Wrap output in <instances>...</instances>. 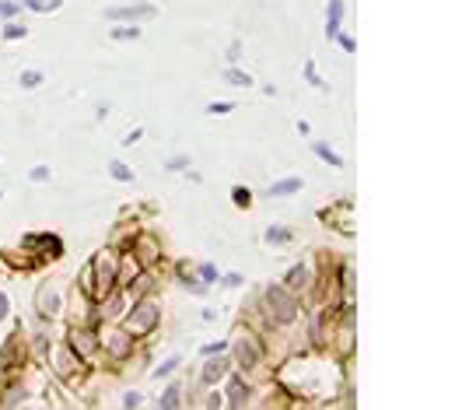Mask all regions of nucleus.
I'll use <instances>...</instances> for the list:
<instances>
[{"label": "nucleus", "instance_id": "f257e3e1", "mask_svg": "<svg viewBox=\"0 0 455 410\" xmlns=\"http://www.w3.org/2000/svg\"><path fill=\"white\" fill-rule=\"evenodd\" d=\"M266 302H270V309H277V323H291L294 319V302L287 298L284 287H270L266 291Z\"/></svg>", "mask_w": 455, "mask_h": 410}, {"label": "nucleus", "instance_id": "f03ea898", "mask_svg": "<svg viewBox=\"0 0 455 410\" xmlns=\"http://www.w3.org/2000/svg\"><path fill=\"white\" fill-rule=\"evenodd\" d=\"M154 319H158V305H154V302H144L137 312L130 315V330H126V333H147L154 326Z\"/></svg>", "mask_w": 455, "mask_h": 410}, {"label": "nucleus", "instance_id": "7ed1b4c3", "mask_svg": "<svg viewBox=\"0 0 455 410\" xmlns=\"http://www.w3.org/2000/svg\"><path fill=\"white\" fill-rule=\"evenodd\" d=\"M154 7L151 4H137V7H112V11H105V18L109 21H119V18H151Z\"/></svg>", "mask_w": 455, "mask_h": 410}, {"label": "nucleus", "instance_id": "20e7f679", "mask_svg": "<svg viewBox=\"0 0 455 410\" xmlns=\"http://www.w3.org/2000/svg\"><path fill=\"white\" fill-rule=\"evenodd\" d=\"M294 189H301V179H280V183L270 186V196H287V193H294Z\"/></svg>", "mask_w": 455, "mask_h": 410}, {"label": "nucleus", "instance_id": "39448f33", "mask_svg": "<svg viewBox=\"0 0 455 410\" xmlns=\"http://www.w3.org/2000/svg\"><path fill=\"white\" fill-rule=\"evenodd\" d=\"M340 11H343V4H340V0H333V4H329V25H326V35H329V39H336V35H340V32H336Z\"/></svg>", "mask_w": 455, "mask_h": 410}, {"label": "nucleus", "instance_id": "423d86ee", "mask_svg": "<svg viewBox=\"0 0 455 410\" xmlns=\"http://www.w3.org/2000/svg\"><path fill=\"white\" fill-rule=\"evenodd\" d=\"M56 309H60V305H56V295H53V291H39V312H56Z\"/></svg>", "mask_w": 455, "mask_h": 410}, {"label": "nucleus", "instance_id": "0eeeda50", "mask_svg": "<svg viewBox=\"0 0 455 410\" xmlns=\"http://www.w3.org/2000/svg\"><path fill=\"white\" fill-rule=\"evenodd\" d=\"M70 344H74V347H81V354H91V350H95V340H91L88 333H77V330L70 333Z\"/></svg>", "mask_w": 455, "mask_h": 410}, {"label": "nucleus", "instance_id": "6e6552de", "mask_svg": "<svg viewBox=\"0 0 455 410\" xmlns=\"http://www.w3.org/2000/svg\"><path fill=\"white\" fill-rule=\"evenodd\" d=\"M245 396H249L245 382H242V378H231V403H235V407H242V403H245Z\"/></svg>", "mask_w": 455, "mask_h": 410}, {"label": "nucleus", "instance_id": "1a4fd4ad", "mask_svg": "<svg viewBox=\"0 0 455 410\" xmlns=\"http://www.w3.org/2000/svg\"><path fill=\"white\" fill-rule=\"evenodd\" d=\"M235 350H238V361H242V365H252V361H256V347H249V344H238V347H235Z\"/></svg>", "mask_w": 455, "mask_h": 410}, {"label": "nucleus", "instance_id": "9d476101", "mask_svg": "<svg viewBox=\"0 0 455 410\" xmlns=\"http://www.w3.org/2000/svg\"><path fill=\"white\" fill-rule=\"evenodd\" d=\"M109 172H112L116 179H123V183H130V179H133V172H130L126 165H119V161H112V165H109Z\"/></svg>", "mask_w": 455, "mask_h": 410}, {"label": "nucleus", "instance_id": "9b49d317", "mask_svg": "<svg viewBox=\"0 0 455 410\" xmlns=\"http://www.w3.org/2000/svg\"><path fill=\"white\" fill-rule=\"evenodd\" d=\"M32 11H56L60 7V0H28Z\"/></svg>", "mask_w": 455, "mask_h": 410}, {"label": "nucleus", "instance_id": "f8f14e48", "mask_svg": "<svg viewBox=\"0 0 455 410\" xmlns=\"http://www.w3.org/2000/svg\"><path fill=\"white\" fill-rule=\"evenodd\" d=\"M315 151H319V155L326 158V161H329V165H336V168H340V165H343V161H340V155H333V151H329V148H326V144H315Z\"/></svg>", "mask_w": 455, "mask_h": 410}, {"label": "nucleus", "instance_id": "ddd939ff", "mask_svg": "<svg viewBox=\"0 0 455 410\" xmlns=\"http://www.w3.org/2000/svg\"><path fill=\"white\" fill-rule=\"evenodd\" d=\"M266 239H270V242H287V239H291V231H287V228H270V231H266Z\"/></svg>", "mask_w": 455, "mask_h": 410}, {"label": "nucleus", "instance_id": "4468645a", "mask_svg": "<svg viewBox=\"0 0 455 410\" xmlns=\"http://www.w3.org/2000/svg\"><path fill=\"white\" fill-rule=\"evenodd\" d=\"M39 81H42V74H39V70H25V74H21V84H25V88H35Z\"/></svg>", "mask_w": 455, "mask_h": 410}, {"label": "nucleus", "instance_id": "2eb2a0df", "mask_svg": "<svg viewBox=\"0 0 455 410\" xmlns=\"http://www.w3.org/2000/svg\"><path fill=\"white\" fill-rule=\"evenodd\" d=\"M221 372H224V361H210V365H207V372H203V378H217Z\"/></svg>", "mask_w": 455, "mask_h": 410}, {"label": "nucleus", "instance_id": "dca6fc26", "mask_svg": "<svg viewBox=\"0 0 455 410\" xmlns=\"http://www.w3.org/2000/svg\"><path fill=\"white\" fill-rule=\"evenodd\" d=\"M161 403H165V407H175V403H179V389L172 386V389L165 393V400H161Z\"/></svg>", "mask_w": 455, "mask_h": 410}, {"label": "nucleus", "instance_id": "f3484780", "mask_svg": "<svg viewBox=\"0 0 455 410\" xmlns=\"http://www.w3.org/2000/svg\"><path fill=\"white\" fill-rule=\"evenodd\" d=\"M228 81L231 84H249V77H245L242 70H228Z\"/></svg>", "mask_w": 455, "mask_h": 410}, {"label": "nucleus", "instance_id": "a211bd4d", "mask_svg": "<svg viewBox=\"0 0 455 410\" xmlns=\"http://www.w3.org/2000/svg\"><path fill=\"white\" fill-rule=\"evenodd\" d=\"M112 39H137V28H116Z\"/></svg>", "mask_w": 455, "mask_h": 410}, {"label": "nucleus", "instance_id": "6ab92c4d", "mask_svg": "<svg viewBox=\"0 0 455 410\" xmlns=\"http://www.w3.org/2000/svg\"><path fill=\"white\" fill-rule=\"evenodd\" d=\"M207 112H231V102H214L207 105Z\"/></svg>", "mask_w": 455, "mask_h": 410}, {"label": "nucleus", "instance_id": "aec40b11", "mask_svg": "<svg viewBox=\"0 0 455 410\" xmlns=\"http://www.w3.org/2000/svg\"><path fill=\"white\" fill-rule=\"evenodd\" d=\"M287 281H291V284H301V281H305V267H294V270H291V277H287Z\"/></svg>", "mask_w": 455, "mask_h": 410}, {"label": "nucleus", "instance_id": "412c9836", "mask_svg": "<svg viewBox=\"0 0 455 410\" xmlns=\"http://www.w3.org/2000/svg\"><path fill=\"white\" fill-rule=\"evenodd\" d=\"M4 35H7V39H18V35H25V28H18V25H7V28H4Z\"/></svg>", "mask_w": 455, "mask_h": 410}, {"label": "nucleus", "instance_id": "4be33fe9", "mask_svg": "<svg viewBox=\"0 0 455 410\" xmlns=\"http://www.w3.org/2000/svg\"><path fill=\"white\" fill-rule=\"evenodd\" d=\"M123 403H126V407H137V403H140V393H126Z\"/></svg>", "mask_w": 455, "mask_h": 410}, {"label": "nucleus", "instance_id": "5701e85b", "mask_svg": "<svg viewBox=\"0 0 455 410\" xmlns=\"http://www.w3.org/2000/svg\"><path fill=\"white\" fill-rule=\"evenodd\" d=\"M175 365H179V358H172V361H168V365H161V372H158V375H168V372H172V368H175Z\"/></svg>", "mask_w": 455, "mask_h": 410}, {"label": "nucleus", "instance_id": "b1692460", "mask_svg": "<svg viewBox=\"0 0 455 410\" xmlns=\"http://www.w3.org/2000/svg\"><path fill=\"white\" fill-rule=\"evenodd\" d=\"M7 312V298H4V295H0V315Z\"/></svg>", "mask_w": 455, "mask_h": 410}]
</instances>
